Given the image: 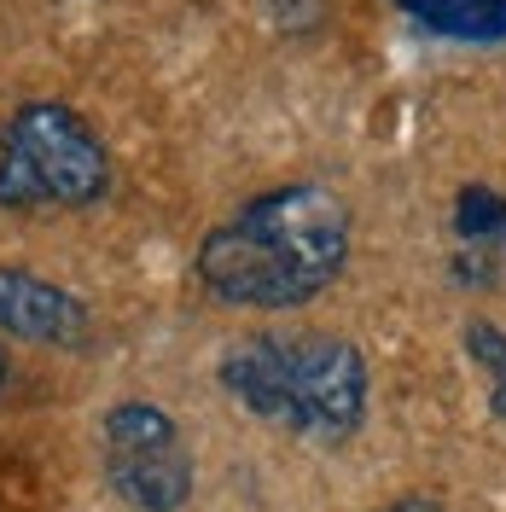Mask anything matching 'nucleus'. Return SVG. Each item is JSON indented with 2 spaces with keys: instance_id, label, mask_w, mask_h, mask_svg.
I'll return each mask as SVG.
<instances>
[{
  "instance_id": "1",
  "label": "nucleus",
  "mask_w": 506,
  "mask_h": 512,
  "mask_svg": "<svg viewBox=\"0 0 506 512\" xmlns=\"http://www.w3.org/2000/svg\"><path fill=\"white\" fill-rule=\"evenodd\" d=\"M349 210L326 187H274L198 239L192 274L222 309H303L344 274Z\"/></svg>"
},
{
  "instance_id": "2",
  "label": "nucleus",
  "mask_w": 506,
  "mask_h": 512,
  "mask_svg": "<svg viewBox=\"0 0 506 512\" xmlns=\"http://www.w3.org/2000/svg\"><path fill=\"white\" fill-rule=\"evenodd\" d=\"M216 384L227 396L303 443H349L367 419V355L338 332H303V338H239L216 361Z\"/></svg>"
},
{
  "instance_id": "3",
  "label": "nucleus",
  "mask_w": 506,
  "mask_h": 512,
  "mask_svg": "<svg viewBox=\"0 0 506 512\" xmlns=\"http://www.w3.org/2000/svg\"><path fill=\"white\" fill-rule=\"evenodd\" d=\"M111 192V152L82 111L30 99L0 128V210H94Z\"/></svg>"
},
{
  "instance_id": "4",
  "label": "nucleus",
  "mask_w": 506,
  "mask_h": 512,
  "mask_svg": "<svg viewBox=\"0 0 506 512\" xmlns=\"http://www.w3.org/2000/svg\"><path fill=\"white\" fill-rule=\"evenodd\" d=\"M99 466L111 495L134 512H181L192 501V448L169 408L128 396L99 419Z\"/></svg>"
},
{
  "instance_id": "5",
  "label": "nucleus",
  "mask_w": 506,
  "mask_h": 512,
  "mask_svg": "<svg viewBox=\"0 0 506 512\" xmlns=\"http://www.w3.org/2000/svg\"><path fill=\"white\" fill-rule=\"evenodd\" d=\"M88 309L76 291L41 280L30 268H0V338L47 344V350H82L88 344Z\"/></svg>"
},
{
  "instance_id": "6",
  "label": "nucleus",
  "mask_w": 506,
  "mask_h": 512,
  "mask_svg": "<svg viewBox=\"0 0 506 512\" xmlns=\"http://www.w3.org/2000/svg\"><path fill=\"white\" fill-rule=\"evenodd\" d=\"M396 6L443 41H506V0H396Z\"/></svg>"
},
{
  "instance_id": "7",
  "label": "nucleus",
  "mask_w": 506,
  "mask_h": 512,
  "mask_svg": "<svg viewBox=\"0 0 506 512\" xmlns=\"http://www.w3.org/2000/svg\"><path fill=\"white\" fill-rule=\"evenodd\" d=\"M454 233H460V251H506V198L495 187H460L454 198Z\"/></svg>"
},
{
  "instance_id": "8",
  "label": "nucleus",
  "mask_w": 506,
  "mask_h": 512,
  "mask_svg": "<svg viewBox=\"0 0 506 512\" xmlns=\"http://www.w3.org/2000/svg\"><path fill=\"white\" fill-rule=\"evenodd\" d=\"M466 350L472 361L489 373V396H495V419H506V332L495 320H466Z\"/></svg>"
},
{
  "instance_id": "9",
  "label": "nucleus",
  "mask_w": 506,
  "mask_h": 512,
  "mask_svg": "<svg viewBox=\"0 0 506 512\" xmlns=\"http://www.w3.org/2000/svg\"><path fill=\"white\" fill-rule=\"evenodd\" d=\"M384 512H448L443 501H431V495H402V501H390Z\"/></svg>"
},
{
  "instance_id": "10",
  "label": "nucleus",
  "mask_w": 506,
  "mask_h": 512,
  "mask_svg": "<svg viewBox=\"0 0 506 512\" xmlns=\"http://www.w3.org/2000/svg\"><path fill=\"white\" fill-rule=\"evenodd\" d=\"M6 379H12V361H6V350H0V390H6Z\"/></svg>"
}]
</instances>
